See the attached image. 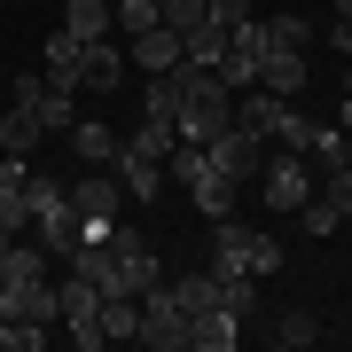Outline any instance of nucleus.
I'll return each instance as SVG.
<instances>
[{
	"label": "nucleus",
	"instance_id": "f257e3e1",
	"mask_svg": "<svg viewBox=\"0 0 352 352\" xmlns=\"http://www.w3.org/2000/svg\"><path fill=\"white\" fill-rule=\"evenodd\" d=\"M235 126V87H227L219 71H188L180 63V110H173V133L180 141H212V133H227Z\"/></svg>",
	"mask_w": 352,
	"mask_h": 352
},
{
	"label": "nucleus",
	"instance_id": "f03ea898",
	"mask_svg": "<svg viewBox=\"0 0 352 352\" xmlns=\"http://www.w3.org/2000/svg\"><path fill=\"white\" fill-rule=\"evenodd\" d=\"M24 204H32V243H39V251H55V258H71L87 227H78V204L63 196V180L24 173Z\"/></svg>",
	"mask_w": 352,
	"mask_h": 352
},
{
	"label": "nucleus",
	"instance_id": "7ed1b4c3",
	"mask_svg": "<svg viewBox=\"0 0 352 352\" xmlns=\"http://www.w3.org/2000/svg\"><path fill=\"white\" fill-rule=\"evenodd\" d=\"M282 266V243L266 227H235V219H212V274H274Z\"/></svg>",
	"mask_w": 352,
	"mask_h": 352
},
{
	"label": "nucleus",
	"instance_id": "20e7f679",
	"mask_svg": "<svg viewBox=\"0 0 352 352\" xmlns=\"http://www.w3.org/2000/svg\"><path fill=\"white\" fill-rule=\"evenodd\" d=\"M164 173H173L180 188H188V204H196L204 219H235V196H243V188H235V180H219V173H212V157H204L196 141H180V149L164 157Z\"/></svg>",
	"mask_w": 352,
	"mask_h": 352
},
{
	"label": "nucleus",
	"instance_id": "39448f33",
	"mask_svg": "<svg viewBox=\"0 0 352 352\" xmlns=\"http://www.w3.org/2000/svg\"><path fill=\"white\" fill-rule=\"evenodd\" d=\"M71 204H78V227H87V235H110L118 212H126V188H118L110 164H87V180L71 188ZM87 235H78V243H87Z\"/></svg>",
	"mask_w": 352,
	"mask_h": 352
},
{
	"label": "nucleus",
	"instance_id": "423d86ee",
	"mask_svg": "<svg viewBox=\"0 0 352 352\" xmlns=\"http://www.w3.org/2000/svg\"><path fill=\"white\" fill-rule=\"evenodd\" d=\"M133 344H157V352H188V314H180L173 289H141V337Z\"/></svg>",
	"mask_w": 352,
	"mask_h": 352
},
{
	"label": "nucleus",
	"instance_id": "0eeeda50",
	"mask_svg": "<svg viewBox=\"0 0 352 352\" xmlns=\"http://www.w3.org/2000/svg\"><path fill=\"white\" fill-rule=\"evenodd\" d=\"M258 63H266V16H243V24H227V47H219V78L227 87H251L258 78Z\"/></svg>",
	"mask_w": 352,
	"mask_h": 352
},
{
	"label": "nucleus",
	"instance_id": "6e6552de",
	"mask_svg": "<svg viewBox=\"0 0 352 352\" xmlns=\"http://www.w3.org/2000/svg\"><path fill=\"white\" fill-rule=\"evenodd\" d=\"M204 157H212V173H219V180H235V188H251V180H258V164H266L258 133H243V126L212 133V141H204Z\"/></svg>",
	"mask_w": 352,
	"mask_h": 352
},
{
	"label": "nucleus",
	"instance_id": "1a4fd4ad",
	"mask_svg": "<svg viewBox=\"0 0 352 352\" xmlns=\"http://www.w3.org/2000/svg\"><path fill=\"white\" fill-rule=\"evenodd\" d=\"M0 314L24 321V329H55L63 305H55V282L47 274H32V282H0Z\"/></svg>",
	"mask_w": 352,
	"mask_h": 352
},
{
	"label": "nucleus",
	"instance_id": "9d476101",
	"mask_svg": "<svg viewBox=\"0 0 352 352\" xmlns=\"http://www.w3.org/2000/svg\"><path fill=\"white\" fill-rule=\"evenodd\" d=\"M258 188H266V204H274V212H298V204L314 196V173H305L298 149H282V157L258 164Z\"/></svg>",
	"mask_w": 352,
	"mask_h": 352
},
{
	"label": "nucleus",
	"instance_id": "9b49d317",
	"mask_svg": "<svg viewBox=\"0 0 352 352\" xmlns=\"http://www.w3.org/2000/svg\"><path fill=\"white\" fill-rule=\"evenodd\" d=\"M110 173H118V188H126L133 204H157V188H164V157H149V149H133V141H118Z\"/></svg>",
	"mask_w": 352,
	"mask_h": 352
},
{
	"label": "nucleus",
	"instance_id": "f8f14e48",
	"mask_svg": "<svg viewBox=\"0 0 352 352\" xmlns=\"http://www.w3.org/2000/svg\"><path fill=\"white\" fill-rule=\"evenodd\" d=\"M305 78H314V71H305V47H266V63H258L251 87L282 94V102H298V94H305Z\"/></svg>",
	"mask_w": 352,
	"mask_h": 352
},
{
	"label": "nucleus",
	"instance_id": "ddd939ff",
	"mask_svg": "<svg viewBox=\"0 0 352 352\" xmlns=\"http://www.w3.org/2000/svg\"><path fill=\"white\" fill-rule=\"evenodd\" d=\"M71 78H78V87H94V94H118V87H126V55H118L110 39H87Z\"/></svg>",
	"mask_w": 352,
	"mask_h": 352
},
{
	"label": "nucleus",
	"instance_id": "4468645a",
	"mask_svg": "<svg viewBox=\"0 0 352 352\" xmlns=\"http://www.w3.org/2000/svg\"><path fill=\"white\" fill-rule=\"evenodd\" d=\"M243 344V314H227V305H204L188 321V352H235Z\"/></svg>",
	"mask_w": 352,
	"mask_h": 352
},
{
	"label": "nucleus",
	"instance_id": "2eb2a0df",
	"mask_svg": "<svg viewBox=\"0 0 352 352\" xmlns=\"http://www.w3.org/2000/svg\"><path fill=\"white\" fill-rule=\"evenodd\" d=\"M24 110H32L47 133H71V118H78V87H71V78H47V87H39V102H24Z\"/></svg>",
	"mask_w": 352,
	"mask_h": 352
},
{
	"label": "nucleus",
	"instance_id": "dca6fc26",
	"mask_svg": "<svg viewBox=\"0 0 352 352\" xmlns=\"http://www.w3.org/2000/svg\"><path fill=\"white\" fill-rule=\"evenodd\" d=\"M133 47V71L149 78V71H180V32L173 24H157V32H141V39H126Z\"/></svg>",
	"mask_w": 352,
	"mask_h": 352
},
{
	"label": "nucleus",
	"instance_id": "f3484780",
	"mask_svg": "<svg viewBox=\"0 0 352 352\" xmlns=\"http://www.w3.org/2000/svg\"><path fill=\"white\" fill-rule=\"evenodd\" d=\"M39 141H47V126H39L24 102H8V118H0V157H32Z\"/></svg>",
	"mask_w": 352,
	"mask_h": 352
},
{
	"label": "nucleus",
	"instance_id": "a211bd4d",
	"mask_svg": "<svg viewBox=\"0 0 352 352\" xmlns=\"http://www.w3.org/2000/svg\"><path fill=\"white\" fill-rule=\"evenodd\" d=\"M94 321H102V337H110V344H126V337H141V298L110 289V298L94 305Z\"/></svg>",
	"mask_w": 352,
	"mask_h": 352
},
{
	"label": "nucleus",
	"instance_id": "6ab92c4d",
	"mask_svg": "<svg viewBox=\"0 0 352 352\" xmlns=\"http://www.w3.org/2000/svg\"><path fill=\"white\" fill-rule=\"evenodd\" d=\"M219 47H227V24H212V16H204V24L180 39V63H188V71H219Z\"/></svg>",
	"mask_w": 352,
	"mask_h": 352
},
{
	"label": "nucleus",
	"instance_id": "aec40b11",
	"mask_svg": "<svg viewBox=\"0 0 352 352\" xmlns=\"http://www.w3.org/2000/svg\"><path fill=\"white\" fill-rule=\"evenodd\" d=\"M71 149H78V164H110L118 157V133L102 126V118H71Z\"/></svg>",
	"mask_w": 352,
	"mask_h": 352
},
{
	"label": "nucleus",
	"instance_id": "412c9836",
	"mask_svg": "<svg viewBox=\"0 0 352 352\" xmlns=\"http://www.w3.org/2000/svg\"><path fill=\"white\" fill-rule=\"evenodd\" d=\"M173 110H180V71H149V87H141V118L173 126Z\"/></svg>",
	"mask_w": 352,
	"mask_h": 352
},
{
	"label": "nucleus",
	"instance_id": "4be33fe9",
	"mask_svg": "<svg viewBox=\"0 0 352 352\" xmlns=\"http://www.w3.org/2000/svg\"><path fill=\"white\" fill-rule=\"evenodd\" d=\"M63 32L71 39H110V0H63Z\"/></svg>",
	"mask_w": 352,
	"mask_h": 352
},
{
	"label": "nucleus",
	"instance_id": "5701e85b",
	"mask_svg": "<svg viewBox=\"0 0 352 352\" xmlns=\"http://www.w3.org/2000/svg\"><path fill=\"white\" fill-rule=\"evenodd\" d=\"M164 289H173V298H180V314H204V305H219V274H173V282H164Z\"/></svg>",
	"mask_w": 352,
	"mask_h": 352
},
{
	"label": "nucleus",
	"instance_id": "b1692460",
	"mask_svg": "<svg viewBox=\"0 0 352 352\" xmlns=\"http://www.w3.org/2000/svg\"><path fill=\"white\" fill-rule=\"evenodd\" d=\"M266 141H282V149H298V157H305V141H314V118H305L298 102H282V118H274V133H266Z\"/></svg>",
	"mask_w": 352,
	"mask_h": 352
},
{
	"label": "nucleus",
	"instance_id": "393cba45",
	"mask_svg": "<svg viewBox=\"0 0 352 352\" xmlns=\"http://www.w3.org/2000/svg\"><path fill=\"white\" fill-rule=\"evenodd\" d=\"M110 24L126 32V39H141V32H157L164 16H157V0H118V8H110Z\"/></svg>",
	"mask_w": 352,
	"mask_h": 352
},
{
	"label": "nucleus",
	"instance_id": "a878e982",
	"mask_svg": "<svg viewBox=\"0 0 352 352\" xmlns=\"http://www.w3.org/2000/svg\"><path fill=\"white\" fill-rule=\"evenodd\" d=\"M305 157H314L321 173H329V164H352V149H344V126H314V141H305Z\"/></svg>",
	"mask_w": 352,
	"mask_h": 352
},
{
	"label": "nucleus",
	"instance_id": "bb28decb",
	"mask_svg": "<svg viewBox=\"0 0 352 352\" xmlns=\"http://www.w3.org/2000/svg\"><path fill=\"white\" fill-rule=\"evenodd\" d=\"M78 47H87V39L55 32V39H47V78H71V71H78ZM71 87H78V78H71Z\"/></svg>",
	"mask_w": 352,
	"mask_h": 352
},
{
	"label": "nucleus",
	"instance_id": "cd10ccee",
	"mask_svg": "<svg viewBox=\"0 0 352 352\" xmlns=\"http://www.w3.org/2000/svg\"><path fill=\"white\" fill-rule=\"evenodd\" d=\"M305 39H314L305 16H266V47H305Z\"/></svg>",
	"mask_w": 352,
	"mask_h": 352
},
{
	"label": "nucleus",
	"instance_id": "c85d7f7f",
	"mask_svg": "<svg viewBox=\"0 0 352 352\" xmlns=\"http://www.w3.org/2000/svg\"><path fill=\"white\" fill-rule=\"evenodd\" d=\"M157 16H164V24H173L180 39H188V32L204 24V0H157Z\"/></svg>",
	"mask_w": 352,
	"mask_h": 352
},
{
	"label": "nucleus",
	"instance_id": "c756f323",
	"mask_svg": "<svg viewBox=\"0 0 352 352\" xmlns=\"http://www.w3.org/2000/svg\"><path fill=\"white\" fill-rule=\"evenodd\" d=\"M266 337H274V344H289V352H298V344H314V314H282Z\"/></svg>",
	"mask_w": 352,
	"mask_h": 352
},
{
	"label": "nucleus",
	"instance_id": "7c9ffc66",
	"mask_svg": "<svg viewBox=\"0 0 352 352\" xmlns=\"http://www.w3.org/2000/svg\"><path fill=\"white\" fill-rule=\"evenodd\" d=\"M321 204H337V219H352V164H329V188Z\"/></svg>",
	"mask_w": 352,
	"mask_h": 352
},
{
	"label": "nucleus",
	"instance_id": "2f4dec72",
	"mask_svg": "<svg viewBox=\"0 0 352 352\" xmlns=\"http://www.w3.org/2000/svg\"><path fill=\"white\" fill-rule=\"evenodd\" d=\"M204 16H212V24H243V16H251V0H204Z\"/></svg>",
	"mask_w": 352,
	"mask_h": 352
},
{
	"label": "nucleus",
	"instance_id": "473e14b6",
	"mask_svg": "<svg viewBox=\"0 0 352 352\" xmlns=\"http://www.w3.org/2000/svg\"><path fill=\"white\" fill-rule=\"evenodd\" d=\"M337 126L352 133V78H344V102H337Z\"/></svg>",
	"mask_w": 352,
	"mask_h": 352
},
{
	"label": "nucleus",
	"instance_id": "72a5a7b5",
	"mask_svg": "<svg viewBox=\"0 0 352 352\" xmlns=\"http://www.w3.org/2000/svg\"><path fill=\"white\" fill-rule=\"evenodd\" d=\"M329 39H337V47H344V55H352V24H337V32H329Z\"/></svg>",
	"mask_w": 352,
	"mask_h": 352
},
{
	"label": "nucleus",
	"instance_id": "f704fd0d",
	"mask_svg": "<svg viewBox=\"0 0 352 352\" xmlns=\"http://www.w3.org/2000/svg\"><path fill=\"white\" fill-rule=\"evenodd\" d=\"M337 24H352V0H337Z\"/></svg>",
	"mask_w": 352,
	"mask_h": 352
},
{
	"label": "nucleus",
	"instance_id": "c9c22d12",
	"mask_svg": "<svg viewBox=\"0 0 352 352\" xmlns=\"http://www.w3.org/2000/svg\"><path fill=\"white\" fill-rule=\"evenodd\" d=\"M0 243H8V235H0Z\"/></svg>",
	"mask_w": 352,
	"mask_h": 352
}]
</instances>
